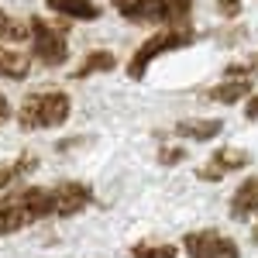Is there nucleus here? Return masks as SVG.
<instances>
[{
    "instance_id": "nucleus-1",
    "label": "nucleus",
    "mask_w": 258,
    "mask_h": 258,
    "mask_svg": "<svg viewBox=\"0 0 258 258\" xmlns=\"http://www.w3.org/2000/svg\"><path fill=\"white\" fill-rule=\"evenodd\" d=\"M45 217H55L52 186H18V189L11 186L0 197V238L18 234Z\"/></svg>"
},
{
    "instance_id": "nucleus-2",
    "label": "nucleus",
    "mask_w": 258,
    "mask_h": 258,
    "mask_svg": "<svg viewBox=\"0 0 258 258\" xmlns=\"http://www.w3.org/2000/svg\"><path fill=\"white\" fill-rule=\"evenodd\" d=\"M69 114H73V100L66 90H35L21 100L18 124L21 131H48V127H62Z\"/></svg>"
},
{
    "instance_id": "nucleus-3",
    "label": "nucleus",
    "mask_w": 258,
    "mask_h": 258,
    "mask_svg": "<svg viewBox=\"0 0 258 258\" xmlns=\"http://www.w3.org/2000/svg\"><path fill=\"white\" fill-rule=\"evenodd\" d=\"M197 41V31L189 24H179V28H159L152 38H145L138 45V52L127 59V80H145L148 66L155 59H162L165 52H182Z\"/></svg>"
},
{
    "instance_id": "nucleus-4",
    "label": "nucleus",
    "mask_w": 258,
    "mask_h": 258,
    "mask_svg": "<svg viewBox=\"0 0 258 258\" xmlns=\"http://www.w3.org/2000/svg\"><path fill=\"white\" fill-rule=\"evenodd\" d=\"M31 28V55L48 66V69H59L69 59V31H73V21H45V18H28Z\"/></svg>"
},
{
    "instance_id": "nucleus-5",
    "label": "nucleus",
    "mask_w": 258,
    "mask_h": 258,
    "mask_svg": "<svg viewBox=\"0 0 258 258\" xmlns=\"http://www.w3.org/2000/svg\"><path fill=\"white\" fill-rule=\"evenodd\" d=\"M186 258H241V248L234 238H227L217 227H200L182 238Z\"/></svg>"
},
{
    "instance_id": "nucleus-6",
    "label": "nucleus",
    "mask_w": 258,
    "mask_h": 258,
    "mask_svg": "<svg viewBox=\"0 0 258 258\" xmlns=\"http://www.w3.org/2000/svg\"><path fill=\"white\" fill-rule=\"evenodd\" d=\"M248 165H251V152L234 148V145H224V148H217V152L207 159V165L197 169V179L200 182H220L224 176L241 172V169H248Z\"/></svg>"
},
{
    "instance_id": "nucleus-7",
    "label": "nucleus",
    "mask_w": 258,
    "mask_h": 258,
    "mask_svg": "<svg viewBox=\"0 0 258 258\" xmlns=\"http://www.w3.org/2000/svg\"><path fill=\"white\" fill-rule=\"evenodd\" d=\"M193 18V0H145V21L141 24H162L179 28Z\"/></svg>"
},
{
    "instance_id": "nucleus-8",
    "label": "nucleus",
    "mask_w": 258,
    "mask_h": 258,
    "mask_svg": "<svg viewBox=\"0 0 258 258\" xmlns=\"http://www.w3.org/2000/svg\"><path fill=\"white\" fill-rule=\"evenodd\" d=\"M52 197H55V217H80L83 210L93 203V189L86 182L69 179V182L52 186Z\"/></svg>"
},
{
    "instance_id": "nucleus-9",
    "label": "nucleus",
    "mask_w": 258,
    "mask_h": 258,
    "mask_svg": "<svg viewBox=\"0 0 258 258\" xmlns=\"http://www.w3.org/2000/svg\"><path fill=\"white\" fill-rule=\"evenodd\" d=\"M231 217L234 220H248L258 217V176H248L238 189L231 193V203H227Z\"/></svg>"
},
{
    "instance_id": "nucleus-10",
    "label": "nucleus",
    "mask_w": 258,
    "mask_h": 258,
    "mask_svg": "<svg viewBox=\"0 0 258 258\" xmlns=\"http://www.w3.org/2000/svg\"><path fill=\"white\" fill-rule=\"evenodd\" d=\"M220 131H224V120L220 117H186L176 124V135H182L189 141H214Z\"/></svg>"
},
{
    "instance_id": "nucleus-11",
    "label": "nucleus",
    "mask_w": 258,
    "mask_h": 258,
    "mask_svg": "<svg viewBox=\"0 0 258 258\" xmlns=\"http://www.w3.org/2000/svg\"><path fill=\"white\" fill-rule=\"evenodd\" d=\"M28 73H31V52L0 45V80H28Z\"/></svg>"
},
{
    "instance_id": "nucleus-12",
    "label": "nucleus",
    "mask_w": 258,
    "mask_h": 258,
    "mask_svg": "<svg viewBox=\"0 0 258 258\" xmlns=\"http://www.w3.org/2000/svg\"><path fill=\"white\" fill-rule=\"evenodd\" d=\"M207 97L217 100V103H241V100L251 97V80H241V76H224V83L210 86Z\"/></svg>"
},
{
    "instance_id": "nucleus-13",
    "label": "nucleus",
    "mask_w": 258,
    "mask_h": 258,
    "mask_svg": "<svg viewBox=\"0 0 258 258\" xmlns=\"http://www.w3.org/2000/svg\"><path fill=\"white\" fill-rule=\"evenodd\" d=\"M110 69H117V55L107 52V48H93V52H86V59L73 69V80H90V76L110 73Z\"/></svg>"
},
{
    "instance_id": "nucleus-14",
    "label": "nucleus",
    "mask_w": 258,
    "mask_h": 258,
    "mask_svg": "<svg viewBox=\"0 0 258 258\" xmlns=\"http://www.w3.org/2000/svg\"><path fill=\"white\" fill-rule=\"evenodd\" d=\"M48 11H55L59 18L69 21H97L100 18V4L93 0H45Z\"/></svg>"
},
{
    "instance_id": "nucleus-15",
    "label": "nucleus",
    "mask_w": 258,
    "mask_h": 258,
    "mask_svg": "<svg viewBox=\"0 0 258 258\" xmlns=\"http://www.w3.org/2000/svg\"><path fill=\"white\" fill-rule=\"evenodd\" d=\"M35 169H38V159H35L31 152H24V155H18V159H11V162H0V193L11 189L21 176H28V172H35Z\"/></svg>"
},
{
    "instance_id": "nucleus-16",
    "label": "nucleus",
    "mask_w": 258,
    "mask_h": 258,
    "mask_svg": "<svg viewBox=\"0 0 258 258\" xmlns=\"http://www.w3.org/2000/svg\"><path fill=\"white\" fill-rule=\"evenodd\" d=\"M131 258H179V248L165 241H138L131 248Z\"/></svg>"
},
{
    "instance_id": "nucleus-17",
    "label": "nucleus",
    "mask_w": 258,
    "mask_h": 258,
    "mask_svg": "<svg viewBox=\"0 0 258 258\" xmlns=\"http://www.w3.org/2000/svg\"><path fill=\"white\" fill-rule=\"evenodd\" d=\"M24 38H31L28 21H18L7 11H0V41H24Z\"/></svg>"
},
{
    "instance_id": "nucleus-18",
    "label": "nucleus",
    "mask_w": 258,
    "mask_h": 258,
    "mask_svg": "<svg viewBox=\"0 0 258 258\" xmlns=\"http://www.w3.org/2000/svg\"><path fill=\"white\" fill-rule=\"evenodd\" d=\"M224 76H241V80H258V52H251L244 62H227Z\"/></svg>"
},
{
    "instance_id": "nucleus-19",
    "label": "nucleus",
    "mask_w": 258,
    "mask_h": 258,
    "mask_svg": "<svg viewBox=\"0 0 258 258\" xmlns=\"http://www.w3.org/2000/svg\"><path fill=\"white\" fill-rule=\"evenodd\" d=\"M114 4V11H117L124 21H131V24H141L145 21V0H110Z\"/></svg>"
},
{
    "instance_id": "nucleus-20",
    "label": "nucleus",
    "mask_w": 258,
    "mask_h": 258,
    "mask_svg": "<svg viewBox=\"0 0 258 258\" xmlns=\"http://www.w3.org/2000/svg\"><path fill=\"white\" fill-rule=\"evenodd\" d=\"M241 11H244V4H241V0H217V14L224 21H238Z\"/></svg>"
},
{
    "instance_id": "nucleus-21",
    "label": "nucleus",
    "mask_w": 258,
    "mask_h": 258,
    "mask_svg": "<svg viewBox=\"0 0 258 258\" xmlns=\"http://www.w3.org/2000/svg\"><path fill=\"white\" fill-rule=\"evenodd\" d=\"M182 159H186V148H162V155H159L162 165H176Z\"/></svg>"
},
{
    "instance_id": "nucleus-22",
    "label": "nucleus",
    "mask_w": 258,
    "mask_h": 258,
    "mask_svg": "<svg viewBox=\"0 0 258 258\" xmlns=\"http://www.w3.org/2000/svg\"><path fill=\"white\" fill-rule=\"evenodd\" d=\"M244 117H248V120H258V93H251V97H248V103H244Z\"/></svg>"
},
{
    "instance_id": "nucleus-23",
    "label": "nucleus",
    "mask_w": 258,
    "mask_h": 258,
    "mask_svg": "<svg viewBox=\"0 0 258 258\" xmlns=\"http://www.w3.org/2000/svg\"><path fill=\"white\" fill-rule=\"evenodd\" d=\"M11 114H14V107H11V100L0 93V124H7L11 120Z\"/></svg>"
},
{
    "instance_id": "nucleus-24",
    "label": "nucleus",
    "mask_w": 258,
    "mask_h": 258,
    "mask_svg": "<svg viewBox=\"0 0 258 258\" xmlns=\"http://www.w3.org/2000/svg\"><path fill=\"white\" fill-rule=\"evenodd\" d=\"M251 244H255V248H258V224H255V227H251Z\"/></svg>"
}]
</instances>
